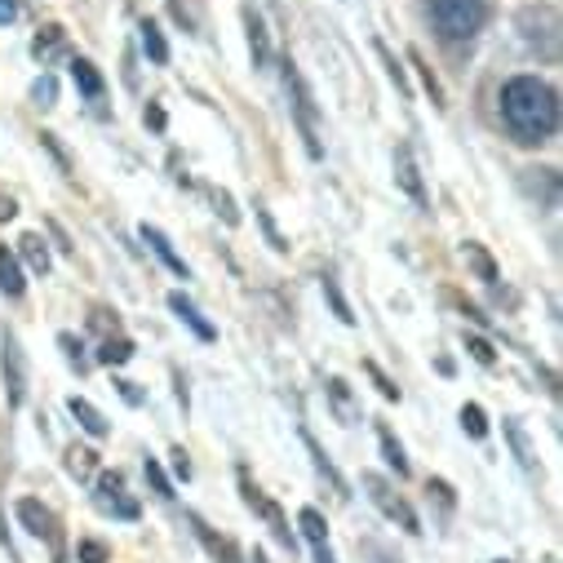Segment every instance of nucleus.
<instances>
[{"label":"nucleus","instance_id":"nucleus-1","mask_svg":"<svg viewBox=\"0 0 563 563\" xmlns=\"http://www.w3.org/2000/svg\"><path fill=\"white\" fill-rule=\"evenodd\" d=\"M501 120L523 147L550 143L559 129V93L541 76H515L501 85Z\"/></svg>","mask_w":563,"mask_h":563},{"label":"nucleus","instance_id":"nucleus-2","mask_svg":"<svg viewBox=\"0 0 563 563\" xmlns=\"http://www.w3.org/2000/svg\"><path fill=\"white\" fill-rule=\"evenodd\" d=\"M427 14L444 41H471L488 23V0H427Z\"/></svg>","mask_w":563,"mask_h":563},{"label":"nucleus","instance_id":"nucleus-3","mask_svg":"<svg viewBox=\"0 0 563 563\" xmlns=\"http://www.w3.org/2000/svg\"><path fill=\"white\" fill-rule=\"evenodd\" d=\"M519 36L528 49H537L545 63H559V41H563V23L554 5H528L519 10Z\"/></svg>","mask_w":563,"mask_h":563},{"label":"nucleus","instance_id":"nucleus-4","mask_svg":"<svg viewBox=\"0 0 563 563\" xmlns=\"http://www.w3.org/2000/svg\"><path fill=\"white\" fill-rule=\"evenodd\" d=\"M279 67H285V89H289V102H294L298 129H302V137H307V152L320 161V156H324V147H320V124H316V98H311V89H307L302 71H298L289 58L279 63Z\"/></svg>","mask_w":563,"mask_h":563},{"label":"nucleus","instance_id":"nucleus-5","mask_svg":"<svg viewBox=\"0 0 563 563\" xmlns=\"http://www.w3.org/2000/svg\"><path fill=\"white\" fill-rule=\"evenodd\" d=\"M0 373H5V390H10V404L23 408L27 399V360H23V346L14 333L0 338Z\"/></svg>","mask_w":563,"mask_h":563},{"label":"nucleus","instance_id":"nucleus-6","mask_svg":"<svg viewBox=\"0 0 563 563\" xmlns=\"http://www.w3.org/2000/svg\"><path fill=\"white\" fill-rule=\"evenodd\" d=\"M364 488H368V497H373V506L386 515V519H399V528L404 532H421V523H417V515H412V506L404 501V497H395V488L382 479V475H364Z\"/></svg>","mask_w":563,"mask_h":563},{"label":"nucleus","instance_id":"nucleus-7","mask_svg":"<svg viewBox=\"0 0 563 563\" xmlns=\"http://www.w3.org/2000/svg\"><path fill=\"white\" fill-rule=\"evenodd\" d=\"M19 519H23V528H27L32 537L49 541V545H54V554H58V563H63V532H58L54 510H49V506H41L36 497H23V501H19Z\"/></svg>","mask_w":563,"mask_h":563},{"label":"nucleus","instance_id":"nucleus-8","mask_svg":"<svg viewBox=\"0 0 563 563\" xmlns=\"http://www.w3.org/2000/svg\"><path fill=\"white\" fill-rule=\"evenodd\" d=\"M240 493H244V506H249V510H257V515H262V519L271 523L275 541H285V545H294V532H289L285 515H279V506H275V501H266V497H262V488H257V484H249V475H240Z\"/></svg>","mask_w":563,"mask_h":563},{"label":"nucleus","instance_id":"nucleus-9","mask_svg":"<svg viewBox=\"0 0 563 563\" xmlns=\"http://www.w3.org/2000/svg\"><path fill=\"white\" fill-rule=\"evenodd\" d=\"M98 506L111 510V515H120V519H137V501L124 493V479L115 471L98 475Z\"/></svg>","mask_w":563,"mask_h":563},{"label":"nucleus","instance_id":"nucleus-10","mask_svg":"<svg viewBox=\"0 0 563 563\" xmlns=\"http://www.w3.org/2000/svg\"><path fill=\"white\" fill-rule=\"evenodd\" d=\"M395 183H399V191H404L412 205L427 209V183H421V169H417V161H412V147H395Z\"/></svg>","mask_w":563,"mask_h":563},{"label":"nucleus","instance_id":"nucleus-11","mask_svg":"<svg viewBox=\"0 0 563 563\" xmlns=\"http://www.w3.org/2000/svg\"><path fill=\"white\" fill-rule=\"evenodd\" d=\"M23 289H27L23 262L14 257V249L0 244V294H5V298H23Z\"/></svg>","mask_w":563,"mask_h":563},{"label":"nucleus","instance_id":"nucleus-12","mask_svg":"<svg viewBox=\"0 0 563 563\" xmlns=\"http://www.w3.org/2000/svg\"><path fill=\"white\" fill-rule=\"evenodd\" d=\"M169 311H174V316H178V320H183L200 342H213V338H218V329H213V324H209V320H205V316H200L183 294H169Z\"/></svg>","mask_w":563,"mask_h":563},{"label":"nucleus","instance_id":"nucleus-13","mask_svg":"<svg viewBox=\"0 0 563 563\" xmlns=\"http://www.w3.org/2000/svg\"><path fill=\"white\" fill-rule=\"evenodd\" d=\"M329 404H333L342 427H355V421H360V399L351 395V386L342 377H329Z\"/></svg>","mask_w":563,"mask_h":563},{"label":"nucleus","instance_id":"nucleus-14","mask_svg":"<svg viewBox=\"0 0 563 563\" xmlns=\"http://www.w3.org/2000/svg\"><path fill=\"white\" fill-rule=\"evenodd\" d=\"M67 408H71V417L80 421V431H85V435H93V440H107V431H111V427H107V417H102V412H98L89 399L71 395V399H67Z\"/></svg>","mask_w":563,"mask_h":563},{"label":"nucleus","instance_id":"nucleus-15","mask_svg":"<svg viewBox=\"0 0 563 563\" xmlns=\"http://www.w3.org/2000/svg\"><path fill=\"white\" fill-rule=\"evenodd\" d=\"M143 240L156 249V257H161V262H165V266H169L178 279H187V275H191V266H187V262L174 253V244H169V235H165L161 227H143Z\"/></svg>","mask_w":563,"mask_h":563},{"label":"nucleus","instance_id":"nucleus-16","mask_svg":"<svg viewBox=\"0 0 563 563\" xmlns=\"http://www.w3.org/2000/svg\"><path fill=\"white\" fill-rule=\"evenodd\" d=\"M244 32H249V54H253V67L262 71L271 63V41H266V27L253 10H244Z\"/></svg>","mask_w":563,"mask_h":563},{"label":"nucleus","instance_id":"nucleus-17","mask_svg":"<svg viewBox=\"0 0 563 563\" xmlns=\"http://www.w3.org/2000/svg\"><path fill=\"white\" fill-rule=\"evenodd\" d=\"M302 444H307V453H311V462H316V471H320V475L329 479V488H333V493H338V497L346 501V497H351V493H346V479L338 475V466L329 462V453H324V449H320V444H316V440H311L307 431H302Z\"/></svg>","mask_w":563,"mask_h":563},{"label":"nucleus","instance_id":"nucleus-18","mask_svg":"<svg viewBox=\"0 0 563 563\" xmlns=\"http://www.w3.org/2000/svg\"><path fill=\"white\" fill-rule=\"evenodd\" d=\"M19 262H27V271H36V275H49V249H45V240L32 231V235H23L19 240V253H14Z\"/></svg>","mask_w":563,"mask_h":563},{"label":"nucleus","instance_id":"nucleus-19","mask_svg":"<svg viewBox=\"0 0 563 563\" xmlns=\"http://www.w3.org/2000/svg\"><path fill=\"white\" fill-rule=\"evenodd\" d=\"M63 49H67V32H63V27H54V23H49V27H41V36L32 41V54H36L41 63H54Z\"/></svg>","mask_w":563,"mask_h":563},{"label":"nucleus","instance_id":"nucleus-20","mask_svg":"<svg viewBox=\"0 0 563 563\" xmlns=\"http://www.w3.org/2000/svg\"><path fill=\"white\" fill-rule=\"evenodd\" d=\"M532 196L541 191V205L545 209H554V200H559V174L554 169H528V183H523Z\"/></svg>","mask_w":563,"mask_h":563},{"label":"nucleus","instance_id":"nucleus-21","mask_svg":"<svg viewBox=\"0 0 563 563\" xmlns=\"http://www.w3.org/2000/svg\"><path fill=\"white\" fill-rule=\"evenodd\" d=\"M506 435H510V449H515L519 466H523V471H537V449L528 444V435H523V427H519L515 417H506Z\"/></svg>","mask_w":563,"mask_h":563},{"label":"nucleus","instance_id":"nucleus-22","mask_svg":"<svg viewBox=\"0 0 563 563\" xmlns=\"http://www.w3.org/2000/svg\"><path fill=\"white\" fill-rule=\"evenodd\" d=\"M462 257L471 262V271H475L479 279H488V285H493V279H497V262L488 257V249H484V244H475V240H466V244H462Z\"/></svg>","mask_w":563,"mask_h":563},{"label":"nucleus","instance_id":"nucleus-23","mask_svg":"<svg viewBox=\"0 0 563 563\" xmlns=\"http://www.w3.org/2000/svg\"><path fill=\"white\" fill-rule=\"evenodd\" d=\"M71 76H76L85 98H102V76H98V67L89 58H71Z\"/></svg>","mask_w":563,"mask_h":563},{"label":"nucleus","instance_id":"nucleus-24","mask_svg":"<svg viewBox=\"0 0 563 563\" xmlns=\"http://www.w3.org/2000/svg\"><path fill=\"white\" fill-rule=\"evenodd\" d=\"M298 528H302V537H307L311 545H329V519H324L316 506H307V510L298 515Z\"/></svg>","mask_w":563,"mask_h":563},{"label":"nucleus","instance_id":"nucleus-25","mask_svg":"<svg viewBox=\"0 0 563 563\" xmlns=\"http://www.w3.org/2000/svg\"><path fill=\"white\" fill-rule=\"evenodd\" d=\"M137 32H143V49H147V58H152L156 67H165V63H169V41H165V32H161L156 23H143Z\"/></svg>","mask_w":563,"mask_h":563},{"label":"nucleus","instance_id":"nucleus-26","mask_svg":"<svg viewBox=\"0 0 563 563\" xmlns=\"http://www.w3.org/2000/svg\"><path fill=\"white\" fill-rule=\"evenodd\" d=\"M377 440H382V453H386V462H390V471L395 475H408V457H404V449H399V440L386 431V427H377Z\"/></svg>","mask_w":563,"mask_h":563},{"label":"nucleus","instance_id":"nucleus-27","mask_svg":"<svg viewBox=\"0 0 563 563\" xmlns=\"http://www.w3.org/2000/svg\"><path fill=\"white\" fill-rule=\"evenodd\" d=\"M98 360L102 364H129L133 360V342L129 338H107L102 351H98Z\"/></svg>","mask_w":563,"mask_h":563},{"label":"nucleus","instance_id":"nucleus-28","mask_svg":"<svg viewBox=\"0 0 563 563\" xmlns=\"http://www.w3.org/2000/svg\"><path fill=\"white\" fill-rule=\"evenodd\" d=\"M462 431H466L471 440H484V435H488V417H484L479 404H466V408H462Z\"/></svg>","mask_w":563,"mask_h":563},{"label":"nucleus","instance_id":"nucleus-29","mask_svg":"<svg viewBox=\"0 0 563 563\" xmlns=\"http://www.w3.org/2000/svg\"><path fill=\"white\" fill-rule=\"evenodd\" d=\"M93 466H98V457H93L89 449H76V444L67 449V471H71L76 479H89V475H93Z\"/></svg>","mask_w":563,"mask_h":563},{"label":"nucleus","instance_id":"nucleus-30","mask_svg":"<svg viewBox=\"0 0 563 563\" xmlns=\"http://www.w3.org/2000/svg\"><path fill=\"white\" fill-rule=\"evenodd\" d=\"M147 484H152V493L161 497V501H174V488H169V479H165V471H161V462L156 457H147Z\"/></svg>","mask_w":563,"mask_h":563},{"label":"nucleus","instance_id":"nucleus-31","mask_svg":"<svg viewBox=\"0 0 563 563\" xmlns=\"http://www.w3.org/2000/svg\"><path fill=\"white\" fill-rule=\"evenodd\" d=\"M324 298H329V307H333V316L342 320V324H355V316H351V307H346V298L338 294V285H333V279L324 275Z\"/></svg>","mask_w":563,"mask_h":563},{"label":"nucleus","instance_id":"nucleus-32","mask_svg":"<svg viewBox=\"0 0 563 563\" xmlns=\"http://www.w3.org/2000/svg\"><path fill=\"white\" fill-rule=\"evenodd\" d=\"M412 67L421 71V80H427V89H431V102H435V107H444V89H440V80H435V71L427 67V58H421V54H412Z\"/></svg>","mask_w":563,"mask_h":563},{"label":"nucleus","instance_id":"nucleus-33","mask_svg":"<svg viewBox=\"0 0 563 563\" xmlns=\"http://www.w3.org/2000/svg\"><path fill=\"white\" fill-rule=\"evenodd\" d=\"M80 563H111V550H107L102 541L85 537V541H80Z\"/></svg>","mask_w":563,"mask_h":563},{"label":"nucleus","instance_id":"nucleus-34","mask_svg":"<svg viewBox=\"0 0 563 563\" xmlns=\"http://www.w3.org/2000/svg\"><path fill=\"white\" fill-rule=\"evenodd\" d=\"M253 209H257V218H262V231H266V240H271V249H275V253H285V249H289V240H285V235H279V231H275V222H271V213H266L262 205H253Z\"/></svg>","mask_w":563,"mask_h":563},{"label":"nucleus","instance_id":"nucleus-35","mask_svg":"<svg viewBox=\"0 0 563 563\" xmlns=\"http://www.w3.org/2000/svg\"><path fill=\"white\" fill-rule=\"evenodd\" d=\"M32 98H36V107H54V98H58V85H54V76H41V80L32 85Z\"/></svg>","mask_w":563,"mask_h":563},{"label":"nucleus","instance_id":"nucleus-36","mask_svg":"<svg viewBox=\"0 0 563 563\" xmlns=\"http://www.w3.org/2000/svg\"><path fill=\"white\" fill-rule=\"evenodd\" d=\"M377 54H382V58H386V71H390V80H395V89H399V93H404V98H408V80H404V67H399V63H395V58H390V49H386V45H382V41H377Z\"/></svg>","mask_w":563,"mask_h":563},{"label":"nucleus","instance_id":"nucleus-37","mask_svg":"<svg viewBox=\"0 0 563 563\" xmlns=\"http://www.w3.org/2000/svg\"><path fill=\"white\" fill-rule=\"evenodd\" d=\"M466 351H471V355H475L484 368H493V364H497V351H493L484 338H466Z\"/></svg>","mask_w":563,"mask_h":563},{"label":"nucleus","instance_id":"nucleus-38","mask_svg":"<svg viewBox=\"0 0 563 563\" xmlns=\"http://www.w3.org/2000/svg\"><path fill=\"white\" fill-rule=\"evenodd\" d=\"M213 205H218V213H222V222H227V227H235V222H240V209L231 205V196H227V191H213Z\"/></svg>","mask_w":563,"mask_h":563},{"label":"nucleus","instance_id":"nucleus-39","mask_svg":"<svg viewBox=\"0 0 563 563\" xmlns=\"http://www.w3.org/2000/svg\"><path fill=\"white\" fill-rule=\"evenodd\" d=\"M368 373H373V382H377V390H382L386 399H399V386H395V382H390V377H386L377 364H368Z\"/></svg>","mask_w":563,"mask_h":563},{"label":"nucleus","instance_id":"nucleus-40","mask_svg":"<svg viewBox=\"0 0 563 563\" xmlns=\"http://www.w3.org/2000/svg\"><path fill=\"white\" fill-rule=\"evenodd\" d=\"M58 342H63V351H67V360H71V364H76V368H85V355H80V342H76V338H71V333H63V338H58Z\"/></svg>","mask_w":563,"mask_h":563},{"label":"nucleus","instance_id":"nucleus-41","mask_svg":"<svg viewBox=\"0 0 563 563\" xmlns=\"http://www.w3.org/2000/svg\"><path fill=\"white\" fill-rule=\"evenodd\" d=\"M174 471H178V479H191V462L183 449H174Z\"/></svg>","mask_w":563,"mask_h":563},{"label":"nucleus","instance_id":"nucleus-42","mask_svg":"<svg viewBox=\"0 0 563 563\" xmlns=\"http://www.w3.org/2000/svg\"><path fill=\"white\" fill-rule=\"evenodd\" d=\"M115 386H120V395H124L129 404H143V390H137L133 382H115Z\"/></svg>","mask_w":563,"mask_h":563},{"label":"nucleus","instance_id":"nucleus-43","mask_svg":"<svg viewBox=\"0 0 563 563\" xmlns=\"http://www.w3.org/2000/svg\"><path fill=\"white\" fill-rule=\"evenodd\" d=\"M14 213H19V205H14L10 196H0V222H10Z\"/></svg>","mask_w":563,"mask_h":563},{"label":"nucleus","instance_id":"nucleus-44","mask_svg":"<svg viewBox=\"0 0 563 563\" xmlns=\"http://www.w3.org/2000/svg\"><path fill=\"white\" fill-rule=\"evenodd\" d=\"M14 14H19L14 0H0V23H14Z\"/></svg>","mask_w":563,"mask_h":563},{"label":"nucleus","instance_id":"nucleus-45","mask_svg":"<svg viewBox=\"0 0 563 563\" xmlns=\"http://www.w3.org/2000/svg\"><path fill=\"white\" fill-rule=\"evenodd\" d=\"M147 120H152L156 129H165V111H161V107H147Z\"/></svg>","mask_w":563,"mask_h":563},{"label":"nucleus","instance_id":"nucleus-46","mask_svg":"<svg viewBox=\"0 0 563 563\" xmlns=\"http://www.w3.org/2000/svg\"><path fill=\"white\" fill-rule=\"evenodd\" d=\"M316 563H338V559H333V550H329V545H316Z\"/></svg>","mask_w":563,"mask_h":563},{"label":"nucleus","instance_id":"nucleus-47","mask_svg":"<svg viewBox=\"0 0 563 563\" xmlns=\"http://www.w3.org/2000/svg\"><path fill=\"white\" fill-rule=\"evenodd\" d=\"M253 563H266V554H262V550H257V554H253Z\"/></svg>","mask_w":563,"mask_h":563}]
</instances>
